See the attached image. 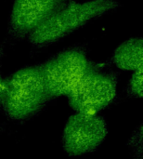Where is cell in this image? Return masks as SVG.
<instances>
[{
    "label": "cell",
    "instance_id": "6da1fadb",
    "mask_svg": "<svg viewBox=\"0 0 143 159\" xmlns=\"http://www.w3.org/2000/svg\"><path fill=\"white\" fill-rule=\"evenodd\" d=\"M50 98L39 65L22 68L4 82L0 102L10 118L20 120L35 115Z\"/></svg>",
    "mask_w": 143,
    "mask_h": 159
},
{
    "label": "cell",
    "instance_id": "7a4b0ae2",
    "mask_svg": "<svg viewBox=\"0 0 143 159\" xmlns=\"http://www.w3.org/2000/svg\"><path fill=\"white\" fill-rule=\"evenodd\" d=\"M119 7L115 0H92L71 3L54 13L28 36L32 45L43 47L65 36L94 18Z\"/></svg>",
    "mask_w": 143,
    "mask_h": 159
},
{
    "label": "cell",
    "instance_id": "3957f363",
    "mask_svg": "<svg viewBox=\"0 0 143 159\" xmlns=\"http://www.w3.org/2000/svg\"><path fill=\"white\" fill-rule=\"evenodd\" d=\"M42 68L51 97H57L68 96L94 67L82 50L72 48L56 55Z\"/></svg>",
    "mask_w": 143,
    "mask_h": 159
},
{
    "label": "cell",
    "instance_id": "277c9868",
    "mask_svg": "<svg viewBox=\"0 0 143 159\" xmlns=\"http://www.w3.org/2000/svg\"><path fill=\"white\" fill-rule=\"evenodd\" d=\"M116 76L92 68L68 95L77 113L96 114L112 102L116 94Z\"/></svg>",
    "mask_w": 143,
    "mask_h": 159
},
{
    "label": "cell",
    "instance_id": "5b68a950",
    "mask_svg": "<svg viewBox=\"0 0 143 159\" xmlns=\"http://www.w3.org/2000/svg\"><path fill=\"white\" fill-rule=\"evenodd\" d=\"M107 136L103 118L96 114L76 113L64 128L62 144L69 156H81L96 150Z\"/></svg>",
    "mask_w": 143,
    "mask_h": 159
},
{
    "label": "cell",
    "instance_id": "8992f818",
    "mask_svg": "<svg viewBox=\"0 0 143 159\" xmlns=\"http://www.w3.org/2000/svg\"><path fill=\"white\" fill-rule=\"evenodd\" d=\"M69 0H15L9 20V34L14 38L29 35Z\"/></svg>",
    "mask_w": 143,
    "mask_h": 159
},
{
    "label": "cell",
    "instance_id": "52a82bcc",
    "mask_svg": "<svg viewBox=\"0 0 143 159\" xmlns=\"http://www.w3.org/2000/svg\"><path fill=\"white\" fill-rule=\"evenodd\" d=\"M142 38H131L120 45L114 53V61L123 70H137L143 67Z\"/></svg>",
    "mask_w": 143,
    "mask_h": 159
},
{
    "label": "cell",
    "instance_id": "ba28073f",
    "mask_svg": "<svg viewBox=\"0 0 143 159\" xmlns=\"http://www.w3.org/2000/svg\"><path fill=\"white\" fill-rule=\"evenodd\" d=\"M142 78H143V72L142 67L135 70V73L133 74V76L130 80V92L137 96L141 98L142 97Z\"/></svg>",
    "mask_w": 143,
    "mask_h": 159
},
{
    "label": "cell",
    "instance_id": "9c48e42d",
    "mask_svg": "<svg viewBox=\"0 0 143 159\" xmlns=\"http://www.w3.org/2000/svg\"><path fill=\"white\" fill-rule=\"evenodd\" d=\"M3 87H4V82L2 81V79L0 78V101L2 98V93H3Z\"/></svg>",
    "mask_w": 143,
    "mask_h": 159
}]
</instances>
